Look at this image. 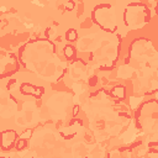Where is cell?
<instances>
[{
  "instance_id": "5b68a950",
  "label": "cell",
  "mask_w": 158,
  "mask_h": 158,
  "mask_svg": "<svg viewBox=\"0 0 158 158\" xmlns=\"http://www.w3.org/2000/svg\"><path fill=\"white\" fill-rule=\"evenodd\" d=\"M44 89L42 86H36L30 83H22L20 85V93L23 95H31L33 98H41Z\"/></svg>"
},
{
  "instance_id": "3957f363",
  "label": "cell",
  "mask_w": 158,
  "mask_h": 158,
  "mask_svg": "<svg viewBox=\"0 0 158 158\" xmlns=\"http://www.w3.org/2000/svg\"><path fill=\"white\" fill-rule=\"evenodd\" d=\"M136 125L141 130H152L157 125L158 118V102L156 99H151L138 107L136 111Z\"/></svg>"
},
{
  "instance_id": "7a4b0ae2",
  "label": "cell",
  "mask_w": 158,
  "mask_h": 158,
  "mask_svg": "<svg viewBox=\"0 0 158 158\" xmlns=\"http://www.w3.org/2000/svg\"><path fill=\"white\" fill-rule=\"evenodd\" d=\"M91 20L102 31L114 33L118 30V14L111 4H100L94 7Z\"/></svg>"
},
{
  "instance_id": "30bf717a",
  "label": "cell",
  "mask_w": 158,
  "mask_h": 158,
  "mask_svg": "<svg viewBox=\"0 0 158 158\" xmlns=\"http://www.w3.org/2000/svg\"><path fill=\"white\" fill-rule=\"evenodd\" d=\"M74 6H75V2H73V1H68V2H65V10H68V11L74 10Z\"/></svg>"
},
{
  "instance_id": "ba28073f",
  "label": "cell",
  "mask_w": 158,
  "mask_h": 158,
  "mask_svg": "<svg viewBox=\"0 0 158 158\" xmlns=\"http://www.w3.org/2000/svg\"><path fill=\"white\" fill-rule=\"evenodd\" d=\"M64 37H65V40L68 42H75L78 40V32H77L75 28H69V30L65 31Z\"/></svg>"
},
{
  "instance_id": "8fae6325",
  "label": "cell",
  "mask_w": 158,
  "mask_h": 158,
  "mask_svg": "<svg viewBox=\"0 0 158 158\" xmlns=\"http://www.w3.org/2000/svg\"><path fill=\"white\" fill-rule=\"evenodd\" d=\"M27 136H31V130H26L22 135H20V138H23V139H26V137Z\"/></svg>"
},
{
  "instance_id": "277c9868",
  "label": "cell",
  "mask_w": 158,
  "mask_h": 158,
  "mask_svg": "<svg viewBox=\"0 0 158 158\" xmlns=\"http://www.w3.org/2000/svg\"><path fill=\"white\" fill-rule=\"evenodd\" d=\"M17 141V132L15 130H4L0 133V148L4 152H9L15 147Z\"/></svg>"
},
{
  "instance_id": "52a82bcc",
  "label": "cell",
  "mask_w": 158,
  "mask_h": 158,
  "mask_svg": "<svg viewBox=\"0 0 158 158\" xmlns=\"http://www.w3.org/2000/svg\"><path fill=\"white\" fill-rule=\"evenodd\" d=\"M63 54H64L65 59L73 60V59H75V57H77V51H75V48H74L73 46L67 44V46H64V48H63Z\"/></svg>"
},
{
  "instance_id": "7c38bea8",
  "label": "cell",
  "mask_w": 158,
  "mask_h": 158,
  "mask_svg": "<svg viewBox=\"0 0 158 158\" xmlns=\"http://www.w3.org/2000/svg\"><path fill=\"white\" fill-rule=\"evenodd\" d=\"M96 81H98V79H96V77H93V78H91V80L89 81V85H91V86H94V85L96 84Z\"/></svg>"
},
{
  "instance_id": "9a60e30c",
  "label": "cell",
  "mask_w": 158,
  "mask_h": 158,
  "mask_svg": "<svg viewBox=\"0 0 158 158\" xmlns=\"http://www.w3.org/2000/svg\"><path fill=\"white\" fill-rule=\"evenodd\" d=\"M0 23H1V19H0Z\"/></svg>"
},
{
  "instance_id": "5bb4252c",
  "label": "cell",
  "mask_w": 158,
  "mask_h": 158,
  "mask_svg": "<svg viewBox=\"0 0 158 158\" xmlns=\"http://www.w3.org/2000/svg\"><path fill=\"white\" fill-rule=\"evenodd\" d=\"M0 158H10V156H7V154H2V153H0Z\"/></svg>"
},
{
  "instance_id": "8992f818",
  "label": "cell",
  "mask_w": 158,
  "mask_h": 158,
  "mask_svg": "<svg viewBox=\"0 0 158 158\" xmlns=\"http://www.w3.org/2000/svg\"><path fill=\"white\" fill-rule=\"evenodd\" d=\"M109 94H110L111 98H114V99H116V100H123V99L126 98V88H125L123 85H121V84L115 85V86L110 90Z\"/></svg>"
},
{
  "instance_id": "6da1fadb",
  "label": "cell",
  "mask_w": 158,
  "mask_h": 158,
  "mask_svg": "<svg viewBox=\"0 0 158 158\" xmlns=\"http://www.w3.org/2000/svg\"><path fill=\"white\" fill-rule=\"evenodd\" d=\"M151 21V10L142 2H130L122 12V22L130 30H139Z\"/></svg>"
},
{
  "instance_id": "4fadbf2b",
  "label": "cell",
  "mask_w": 158,
  "mask_h": 158,
  "mask_svg": "<svg viewBox=\"0 0 158 158\" xmlns=\"http://www.w3.org/2000/svg\"><path fill=\"white\" fill-rule=\"evenodd\" d=\"M73 109H74V110H73V116L75 117V116L78 115V111H79V106H78V105H75Z\"/></svg>"
},
{
  "instance_id": "9c48e42d",
  "label": "cell",
  "mask_w": 158,
  "mask_h": 158,
  "mask_svg": "<svg viewBox=\"0 0 158 158\" xmlns=\"http://www.w3.org/2000/svg\"><path fill=\"white\" fill-rule=\"evenodd\" d=\"M27 147V139H23V138H17L16 143H15V148L17 151H22Z\"/></svg>"
}]
</instances>
